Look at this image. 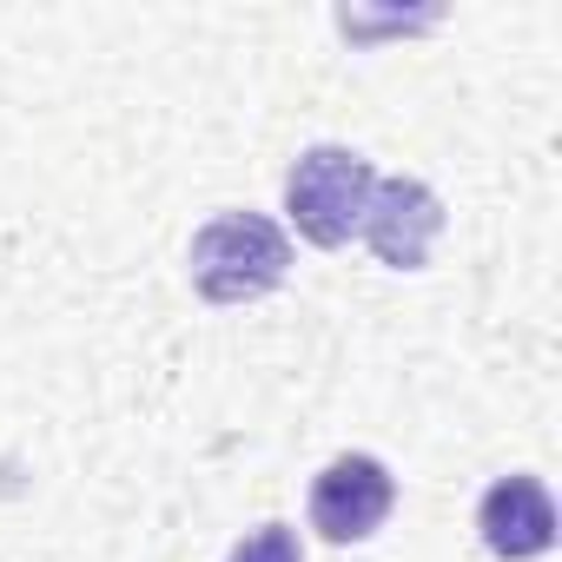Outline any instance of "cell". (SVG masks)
Listing matches in <instances>:
<instances>
[{"label":"cell","instance_id":"cell-5","mask_svg":"<svg viewBox=\"0 0 562 562\" xmlns=\"http://www.w3.org/2000/svg\"><path fill=\"white\" fill-rule=\"evenodd\" d=\"M476 529L483 549L503 562H536L555 542V503L542 490V476H496L476 503Z\"/></svg>","mask_w":562,"mask_h":562},{"label":"cell","instance_id":"cell-1","mask_svg":"<svg viewBox=\"0 0 562 562\" xmlns=\"http://www.w3.org/2000/svg\"><path fill=\"white\" fill-rule=\"evenodd\" d=\"M186 265H192V292L205 305H251V299L285 285L292 238H285V225L265 218V212H212L192 232Z\"/></svg>","mask_w":562,"mask_h":562},{"label":"cell","instance_id":"cell-2","mask_svg":"<svg viewBox=\"0 0 562 562\" xmlns=\"http://www.w3.org/2000/svg\"><path fill=\"white\" fill-rule=\"evenodd\" d=\"M371 186H378V172H371L364 153H351V146H312L285 172V212H292V225H299L305 245L338 251V245L358 238Z\"/></svg>","mask_w":562,"mask_h":562},{"label":"cell","instance_id":"cell-3","mask_svg":"<svg viewBox=\"0 0 562 562\" xmlns=\"http://www.w3.org/2000/svg\"><path fill=\"white\" fill-rule=\"evenodd\" d=\"M397 509V476L371 450H345L312 476V529L338 549L371 542Z\"/></svg>","mask_w":562,"mask_h":562},{"label":"cell","instance_id":"cell-4","mask_svg":"<svg viewBox=\"0 0 562 562\" xmlns=\"http://www.w3.org/2000/svg\"><path fill=\"white\" fill-rule=\"evenodd\" d=\"M443 199L424 186V179H378L371 186V205H364V225H358V238L391 265V271H424L430 265V251H437V238H443Z\"/></svg>","mask_w":562,"mask_h":562},{"label":"cell","instance_id":"cell-6","mask_svg":"<svg viewBox=\"0 0 562 562\" xmlns=\"http://www.w3.org/2000/svg\"><path fill=\"white\" fill-rule=\"evenodd\" d=\"M225 562H305V542H299L292 522H258V529H245L232 542Z\"/></svg>","mask_w":562,"mask_h":562}]
</instances>
